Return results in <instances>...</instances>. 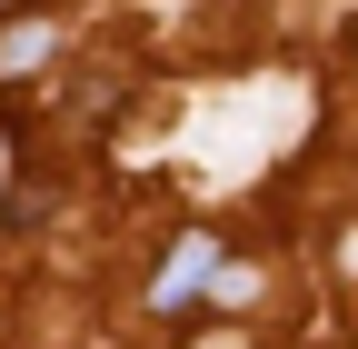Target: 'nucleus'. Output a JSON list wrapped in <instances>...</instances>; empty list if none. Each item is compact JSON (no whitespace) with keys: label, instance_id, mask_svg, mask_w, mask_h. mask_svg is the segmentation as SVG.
I'll return each mask as SVG.
<instances>
[{"label":"nucleus","instance_id":"2","mask_svg":"<svg viewBox=\"0 0 358 349\" xmlns=\"http://www.w3.org/2000/svg\"><path fill=\"white\" fill-rule=\"evenodd\" d=\"M50 20H40V11H20V20H0V90H20V80L40 70V60H50Z\"/></svg>","mask_w":358,"mask_h":349},{"label":"nucleus","instance_id":"3","mask_svg":"<svg viewBox=\"0 0 358 349\" xmlns=\"http://www.w3.org/2000/svg\"><path fill=\"white\" fill-rule=\"evenodd\" d=\"M348 270H358V240H348Z\"/></svg>","mask_w":358,"mask_h":349},{"label":"nucleus","instance_id":"1","mask_svg":"<svg viewBox=\"0 0 358 349\" xmlns=\"http://www.w3.org/2000/svg\"><path fill=\"white\" fill-rule=\"evenodd\" d=\"M209 270H219V240H209V230H189V240L169 249V270H159V289H150V310H189V299L209 289Z\"/></svg>","mask_w":358,"mask_h":349}]
</instances>
